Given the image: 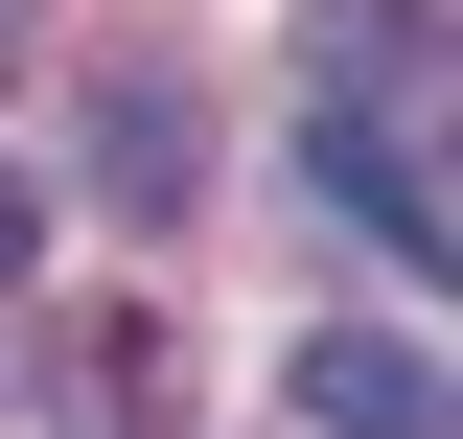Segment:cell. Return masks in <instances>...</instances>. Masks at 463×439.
<instances>
[{"mask_svg": "<svg viewBox=\"0 0 463 439\" xmlns=\"http://www.w3.org/2000/svg\"><path fill=\"white\" fill-rule=\"evenodd\" d=\"M301 439H440V347L417 324H325L301 347Z\"/></svg>", "mask_w": 463, "mask_h": 439, "instance_id": "2", "label": "cell"}, {"mask_svg": "<svg viewBox=\"0 0 463 439\" xmlns=\"http://www.w3.org/2000/svg\"><path fill=\"white\" fill-rule=\"evenodd\" d=\"M0 47H24V0H0Z\"/></svg>", "mask_w": 463, "mask_h": 439, "instance_id": "5", "label": "cell"}, {"mask_svg": "<svg viewBox=\"0 0 463 439\" xmlns=\"http://www.w3.org/2000/svg\"><path fill=\"white\" fill-rule=\"evenodd\" d=\"M301 185H347L371 255H440V0H347L301 70Z\"/></svg>", "mask_w": 463, "mask_h": 439, "instance_id": "1", "label": "cell"}, {"mask_svg": "<svg viewBox=\"0 0 463 439\" xmlns=\"http://www.w3.org/2000/svg\"><path fill=\"white\" fill-rule=\"evenodd\" d=\"M185 139H209V93H185V70H93V185H116L139 231L185 209Z\"/></svg>", "mask_w": 463, "mask_h": 439, "instance_id": "3", "label": "cell"}, {"mask_svg": "<svg viewBox=\"0 0 463 439\" xmlns=\"http://www.w3.org/2000/svg\"><path fill=\"white\" fill-rule=\"evenodd\" d=\"M24 255H47V209H24V185H0V277H24Z\"/></svg>", "mask_w": 463, "mask_h": 439, "instance_id": "4", "label": "cell"}]
</instances>
